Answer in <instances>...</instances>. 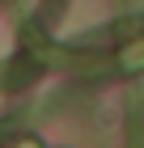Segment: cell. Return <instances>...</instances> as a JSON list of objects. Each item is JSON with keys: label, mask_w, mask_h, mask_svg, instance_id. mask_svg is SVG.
I'll return each instance as SVG.
<instances>
[{"label": "cell", "mask_w": 144, "mask_h": 148, "mask_svg": "<svg viewBox=\"0 0 144 148\" xmlns=\"http://www.w3.org/2000/svg\"><path fill=\"white\" fill-rule=\"evenodd\" d=\"M47 4H51V17H59V13L68 9V0H47Z\"/></svg>", "instance_id": "cell-2"}, {"label": "cell", "mask_w": 144, "mask_h": 148, "mask_svg": "<svg viewBox=\"0 0 144 148\" xmlns=\"http://www.w3.org/2000/svg\"><path fill=\"white\" fill-rule=\"evenodd\" d=\"M17 148H38V144H34V140H21V144H17Z\"/></svg>", "instance_id": "cell-3"}, {"label": "cell", "mask_w": 144, "mask_h": 148, "mask_svg": "<svg viewBox=\"0 0 144 148\" xmlns=\"http://www.w3.org/2000/svg\"><path fill=\"white\" fill-rule=\"evenodd\" d=\"M119 68L123 72H140L144 68V38H136V42H127L119 51Z\"/></svg>", "instance_id": "cell-1"}]
</instances>
